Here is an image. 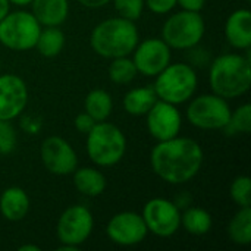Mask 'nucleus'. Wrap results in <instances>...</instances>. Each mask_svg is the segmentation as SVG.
Masks as SVG:
<instances>
[{"label":"nucleus","instance_id":"1","mask_svg":"<svg viewBox=\"0 0 251 251\" xmlns=\"http://www.w3.org/2000/svg\"><path fill=\"white\" fill-rule=\"evenodd\" d=\"M203 160L201 146L193 138L179 135L166 141H157L150 154L153 172L172 185L191 181L200 172Z\"/></svg>","mask_w":251,"mask_h":251},{"label":"nucleus","instance_id":"2","mask_svg":"<svg viewBox=\"0 0 251 251\" xmlns=\"http://www.w3.org/2000/svg\"><path fill=\"white\" fill-rule=\"evenodd\" d=\"M213 94L225 100L244 96L251 87V60L249 56L226 53L218 56L209 71Z\"/></svg>","mask_w":251,"mask_h":251},{"label":"nucleus","instance_id":"3","mask_svg":"<svg viewBox=\"0 0 251 251\" xmlns=\"http://www.w3.org/2000/svg\"><path fill=\"white\" fill-rule=\"evenodd\" d=\"M140 41L134 21L116 16L101 21L94 26L90 37L91 49L104 59L129 56Z\"/></svg>","mask_w":251,"mask_h":251},{"label":"nucleus","instance_id":"4","mask_svg":"<svg viewBox=\"0 0 251 251\" xmlns=\"http://www.w3.org/2000/svg\"><path fill=\"white\" fill-rule=\"evenodd\" d=\"M85 149L94 165L100 168H112L124 159L126 138L116 125L103 121L97 122L87 134Z\"/></svg>","mask_w":251,"mask_h":251},{"label":"nucleus","instance_id":"5","mask_svg":"<svg viewBox=\"0 0 251 251\" xmlns=\"http://www.w3.org/2000/svg\"><path fill=\"white\" fill-rule=\"evenodd\" d=\"M199 85V78L193 66L187 63H169L159 75H156L154 93L159 100L182 104L188 101Z\"/></svg>","mask_w":251,"mask_h":251},{"label":"nucleus","instance_id":"6","mask_svg":"<svg viewBox=\"0 0 251 251\" xmlns=\"http://www.w3.org/2000/svg\"><path fill=\"white\" fill-rule=\"evenodd\" d=\"M206 24L200 12L181 10L171 15L162 26V40L176 50L194 49L204 37Z\"/></svg>","mask_w":251,"mask_h":251},{"label":"nucleus","instance_id":"7","mask_svg":"<svg viewBox=\"0 0 251 251\" xmlns=\"http://www.w3.org/2000/svg\"><path fill=\"white\" fill-rule=\"evenodd\" d=\"M41 25L31 12H9L0 21V43L15 51H25L35 47Z\"/></svg>","mask_w":251,"mask_h":251},{"label":"nucleus","instance_id":"8","mask_svg":"<svg viewBox=\"0 0 251 251\" xmlns=\"http://www.w3.org/2000/svg\"><path fill=\"white\" fill-rule=\"evenodd\" d=\"M231 107L228 100L216 94H201L191 100L187 107L188 122L206 131L225 129L231 118Z\"/></svg>","mask_w":251,"mask_h":251},{"label":"nucleus","instance_id":"9","mask_svg":"<svg viewBox=\"0 0 251 251\" xmlns=\"http://www.w3.org/2000/svg\"><path fill=\"white\" fill-rule=\"evenodd\" d=\"M141 216L149 232L160 238H169L181 228V212L178 206L162 197L149 200Z\"/></svg>","mask_w":251,"mask_h":251},{"label":"nucleus","instance_id":"10","mask_svg":"<svg viewBox=\"0 0 251 251\" xmlns=\"http://www.w3.org/2000/svg\"><path fill=\"white\" fill-rule=\"evenodd\" d=\"M94 218L85 206H71L59 218L56 234L60 244L81 247L91 235Z\"/></svg>","mask_w":251,"mask_h":251},{"label":"nucleus","instance_id":"11","mask_svg":"<svg viewBox=\"0 0 251 251\" xmlns=\"http://www.w3.org/2000/svg\"><path fill=\"white\" fill-rule=\"evenodd\" d=\"M149 229L141 215L135 212H121L110 218L106 226L109 240L122 247H132L146 240Z\"/></svg>","mask_w":251,"mask_h":251},{"label":"nucleus","instance_id":"12","mask_svg":"<svg viewBox=\"0 0 251 251\" xmlns=\"http://www.w3.org/2000/svg\"><path fill=\"white\" fill-rule=\"evenodd\" d=\"M171 47L162 38H147L143 43L138 41L134 49V65L138 74L146 76L159 75L172 59Z\"/></svg>","mask_w":251,"mask_h":251},{"label":"nucleus","instance_id":"13","mask_svg":"<svg viewBox=\"0 0 251 251\" xmlns=\"http://www.w3.org/2000/svg\"><path fill=\"white\" fill-rule=\"evenodd\" d=\"M40 156L46 169L53 175H69L76 169L78 157L74 147L62 137H47L40 147Z\"/></svg>","mask_w":251,"mask_h":251},{"label":"nucleus","instance_id":"14","mask_svg":"<svg viewBox=\"0 0 251 251\" xmlns=\"http://www.w3.org/2000/svg\"><path fill=\"white\" fill-rule=\"evenodd\" d=\"M147 129L157 141H166L179 135L182 126V116L175 104L159 100L146 113Z\"/></svg>","mask_w":251,"mask_h":251},{"label":"nucleus","instance_id":"15","mask_svg":"<svg viewBox=\"0 0 251 251\" xmlns=\"http://www.w3.org/2000/svg\"><path fill=\"white\" fill-rule=\"evenodd\" d=\"M28 104V87L13 74L0 75V121L16 119Z\"/></svg>","mask_w":251,"mask_h":251},{"label":"nucleus","instance_id":"16","mask_svg":"<svg viewBox=\"0 0 251 251\" xmlns=\"http://www.w3.org/2000/svg\"><path fill=\"white\" fill-rule=\"evenodd\" d=\"M226 41L237 50H250L251 47V12L249 9H237L225 24Z\"/></svg>","mask_w":251,"mask_h":251},{"label":"nucleus","instance_id":"17","mask_svg":"<svg viewBox=\"0 0 251 251\" xmlns=\"http://www.w3.org/2000/svg\"><path fill=\"white\" fill-rule=\"evenodd\" d=\"M31 7L41 26H60L69 15L68 0H32Z\"/></svg>","mask_w":251,"mask_h":251},{"label":"nucleus","instance_id":"18","mask_svg":"<svg viewBox=\"0 0 251 251\" xmlns=\"http://www.w3.org/2000/svg\"><path fill=\"white\" fill-rule=\"evenodd\" d=\"M29 212V197L19 187H9L0 196V213L9 222L22 221Z\"/></svg>","mask_w":251,"mask_h":251},{"label":"nucleus","instance_id":"19","mask_svg":"<svg viewBox=\"0 0 251 251\" xmlns=\"http://www.w3.org/2000/svg\"><path fill=\"white\" fill-rule=\"evenodd\" d=\"M75 188L87 197H97L106 190V178L96 168H81L72 172Z\"/></svg>","mask_w":251,"mask_h":251},{"label":"nucleus","instance_id":"20","mask_svg":"<svg viewBox=\"0 0 251 251\" xmlns=\"http://www.w3.org/2000/svg\"><path fill=\"white\" fill-rule=\"evenodd\" d=\"M157 101L154 88L151 87H138L129 90L124 97V109L128 115L132 116H146L151 106Z\"/></svg>","mask_w":251,"mask_h":251},{"label":"nucleus","instance_id":"21","mask_svg":"<svg viewBox=\"0 0 251 251\" xmlns=\"http://www.w3.org/2000/svg\"><path fill=\"white\" fill-rule=\"evenodd\" d=\"M84 109L96 122H103L112 115L113 110L112 96L101 88L91 90L84 100Z\"/></svg>","mask_w":251,"mask_h":251},{"label":"nucleus","instance_id":"22","mask_svg":"<svg viewBox=\"0 0 251 251\" xmlns=\"http://www.w3.org/2000/svg\"><path fill=\"white\" fill-rule=\"evenodd\" d=\"M228 235L237 246L251 243V207H240L228 224Z\"/></svg>","mask_w":251,"mask_h":251},{"label":"nucleus","instance_id":"23","mask_svg":"<svg viewBox=\"0 0 251 251\" xmlns=\"http://www.w3.org/2000/svg\"><path fill=\"white\" fill-rule=\"evenodd\" d=\"M65 47V34L59 26H46L40 31L35 47L44 57H56Z\"/></svg>","mask_w":251,"mask_h":251},{"label":"nucleus","instance_id":"24","mask_svg":"<svg viewBox=\"0 0 251 251\" xmlns=\"http://www.w3.org/2000/svg\"><path fill=\"white\" fill-rule=\"evenodd\" d=\"M181 225L188 234L200 237L210 232L213 221L207 210L201 207H190L181 215Z\"/></svg>","mask_w":251,"mask_h":251},{"label":"nucleus","instance_id":"25","mask_svg":"<svg viewBox=\"0 0 251 251\" xmlns=\"http://www.w3.org/2000/svg\"><path fill=\"white\" fill-rule=\"evenodd\" d=\"M137 74H138L137 68L132 59H129L128 56L112 59V63L109 66V78L112 82L119 84V85L129 84L135 79Z\"/></svg>","mask_w":251,"mask_h":251},{"label":"nucleus","instance_id":"26","mask_svg":"<svg viewBox=\"0 0 251 251\" xmlns=\"http://www.w3.org/2000/svg\"><path fill=\"white\" fill-rule=\"evenodd\" d=\"M228 134H249L251 131V104L246 103L235 112H231L228 125L225 126Z\"/></svg>","mask_w":251,"mask_h":251},{"label":"nucleus","instance_id":"27","mask_svg":"<svg viewBox=\"0 0 251 251\" xmlns=\"http://www.w3.org/2000/svg\"><path fill=\"white\" fill-rule=\"evenodd\" d=\"M231 199L240 207L251 206V181L250 176L240 175L231 184Z\"/></svg>","mask_w":251,"mask_h":251},{"label":"nucleus","instance_id":"28","mask_svg":"<svg viewBox=\"0 0 251 251\" xmlns=\"http://www.w3.org/2000/svg\"><path fill=\"white\" fill-rule=\"evenodd\" d=\"M113 4L121 18H125L134 22L141 18L144 6H146L144 0H113Z\"/></svg>","mask_w":251,"mask_h":251},{"label":"nucleus","instance_id":"29","mask_svg":"<svg viewBox=\"0 0 251 251\" xmlns=\"http://www.w3.org/2000/svg\"><path fill=\"white\" fill-rule=\"evenodd\" d=\"M16 131L10 121H0V154H10L16 147Z\"/></svg>","mask_w":251,"mask_h":251},{"label":"nucleus","instance_id":"30","mask_svg":"<svg viewBox=\"0 0 251 251\" xmlns=\"http://www.w3.org/2000/svg\"><path fill=\"white\" fill-rule=\"evenodd\" d=\"M144 3L153 13L157 15H166L176 6V0H144Z\"/></svg>","mask_w":251,"mask_h":251},{"label":"nucleus","instance_id":"31","mask_svg":"<svg viewBox=\"0 0 251 251\" xmlns=\"http://www.w3.org/2000/svg\"><path fill=\"white\" fill-rule=\"evenodd\" d=\"M97 122L87 113V112H82V113H79L76 118H75V121H74V125H75V128L79 131V132H82V134H88L93 128H94V125H96Z\"/></svg>","mask_w":251,"mask_h":251},{"label":"nucleus","instance_id":"32","mask_svg":"<svg viewBox=\"0 0 251 251\" xmlns=\"http://www.w3.org/2000/svg\"><path fill=\"white\" fill-rule=\"evenodd\" d=\"M176 4H179L182 7V10L200 12L204 7L206 0H176Z\"/></svg>","mask_w":251,"mask_h":251},{"label":"nucleus","instance_id":"33","mask_svg":"<svg viewBox=\"0 0 251 251\" xmlns=\"http://www.w3.org/2000/svg\"><path fill=\"white\" fill-rule=\"evenodd\" d=\"M78 3L88 9H99V7H103L107 3H110V0H78Z\"/></svg>","mask_w":251,"mask_h":251},{"label":"nucleus","instance_id":"34","mask_svg":"<svg viewBox=\"0 0 251 251\" xmlns=\"http://www.w3.org/2000/svg\"><path fill=\"white\" fill-rule=\"evenodd\" d=\"M9 9H10L9 0H0V21L9 13Z\"/></svg>","mask_w":251,"mask_h":251},{"label":"nucleus","instance_id":"35","mask_svg":"<svg viewBox=\"0 0 251 251\" xmlns=\"http://www.w3.org/2000/svg\"><path fill=\"white\" fill-rule=\"evenodd\" d=\"M19 251H41V249L38 247V246H32V244H24V246H21Z\"/></svg>","mask_w":251,"mask_h":251},{"label":"nucleus","instance_id":"36","mask_svg":"<svg viewBox=\"0 0 251 251\" xmlns=\"http://www.w3.org/2000/svg\"><path fill=\"white\" fill-rule=\"evenodd\" d=\"M79 247L75 246H69V244H62L60 247H57V251H78Z\"/></svg>","mask_w":251,"mask_h":251},{"label":"nucleus","instance_id":"37","mask_svg":"<svg viewBox=\"0 0 251 251\" xmlns=\"http://www.w3.org/2000/svg\"><path fill=\"white\" fill-rule=\"evenodd\" d=\"M31 1L32 0H9V3L16 4V6H28V4H31Z\"/></svg>","mask_w":251,"mask_h":251},{"label":"nucleus","instance_id":"38","mask_svg":"<svg viewBox=\"0 0 251 251\" xmlns=\"http://www.w3.org/2000/svg\"><path fill=\"white\" fill-rule=\"evenodd\" d=\"M0 69H1V63H0Z\"/></svg>","mask_w":251,"mask_h":251},{"label":"nucleus","instance_id":"39","mask_svg":"<svg viewBox=\"0 0 251 251\" xmlns=\"http://www.w3.org/2000/svg\"><path fill=\"white\" fill-rule=\"evenodd\" d=\"M246 1H251V0H246Z\"/></svg>","mask_w":251,"mask_h":251}]
</instances>
